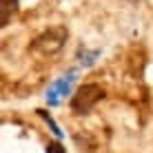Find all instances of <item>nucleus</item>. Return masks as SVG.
<instances>
[{
	"instance_id": "f257e3e1",
	"label": "nucleus",
	"mask_w": 153,
	"mask_h": 153,
	"mask_svg": "<svg viewBox=\"0 0 153 153\" xmlns=\"http://www.w3.org/2000/svg\"><path fill=\"white\" fill-rule=\"evenodd\" d=\"M102 98H104V89L100 84H96V82L82 84V87H78V91L71 98V111L78 115H84L91 111Z\"/></svg>"
},
{
	"instance_id": "f03ea898",
	"label": "nucleus",
	"mask_w": 153,
	"mask_h": 153,
	"mask_svg": "<svg viewBox=\"0 0 153 153\" xmlns=\"http://www.w3.org/2000/svg\"><path fill=\"white\" fill-rule=\"evenodd\" d=\"M67 42V29L65 27H51L31 42V49L36 53H42V56H53L62 49V45Z\"/></svg>"
},
{
	"instance_id": "7ed1b4c3",
	"label": "nucleus",
	"mask_w": 153,
	"mask_h": 153,
	"mask_svg": "<svg viewBox=\"0 0 153 153\" xmlns=\"http://www.w3.org/2000/svg\"><path fill=\"white\" fill-rule=\"evenodd\" d=\"M73 80H76V78H73V73H71V76L60 78V80H58L53 87L49 89V93H47V100H49V104H58V102H60V98L69 93V89H71Z\"/></svg>"
},
{
	"instance_id": "20e7f679",
	"label": "nucleus",
	"mask_w": 153,
	"mask_h": 153,
	"mask_svg": "<svg viewBox=\"0 0 153 153\" xmlns=\"http://www.w3.org/2000/svg\"><path fill=\"white\" fill-rule=\"evenodd\" d=\"M20 0H0V27H7L11 16L18 11Z\"/></svg>"
},
{
	"instance_id": "39448f33",
	"label": "nucleus",
	"mask_w": 153,
	"mask_h": 153,
	"mask_svg": "<svg viewBox=\"0 0 153 153\" xmlns=\"http://www.w3.org/2000/svg\"><path fill=\"white\" fill-rule=\"evenodd\" d=\"M38 113H40V115H42V118H45V120H47V122H49V126H51V131H53V133L58 135V138H60V135H62V131H60V129H58V124H56V122H53V120H51V118H49V113H47V111H42V109H38Z\"/></svg>"
},
{
	"instance_id": "423d86ee",
	"label": "nucleus",
	"mask_w": 153,
	"mask_h": 153,
	"mask_svg": "<svg viewBox=\"0 0 153 153\" xmlns=\"http://www.w3.org/2000/svg\"><path fill=\"white\" fill-rule=\"evenodd\" d=\"M47 153H67V149L60 142H49V144H47Z\"/></svg>"
}]
</instances>
